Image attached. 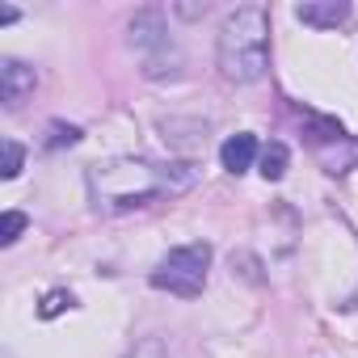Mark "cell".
Listing matches in <instances>:
<instances>
[{"mask_svg":"<svg viewBox=\"0 0 358 358\" xmlns=\"http://www.w3.org/2000/svg\"><path fill=\"white\" fill-rule=\"evenodd\" d=\"M72 303H76V299H72L68 291H51V295L38 303V316H43V320H51V316H59V312H64V308H72Z\"/></svg>","mask_w":358,"mask_h":358,"instance_id":"cell-9","label":"cell"},{"mask_svg":"<svg viewBox=\"0 0 358 358\" xmlns=\"http://www.w3.org/2000/svg\"><path fill=\"white\" fill-rule=\"evenodd\" d=\"M22 160H26V148L5 139V169H0V177H17L22 173Z\"/></svg>","mask_w":358,"mask_h":358,"instance_id":"cell-10","label":"cell"},{"mask_svg":"<svg viewBox=\"0 0 358 358\" xmlns=\"http://www.w3.org/2000/svg\"><path fill=\"white\" fill-rule=\"evenodd\" d=\"M295 17L316 30H337L341 22H350V5L345 0H303V5H295Z\"/></svg>","mask_w":358,"mask_h":358,"instance_id":"cell-4","label":"cell"},{"mask_svg":"<svg viewBox=\"0 0 358 358\" xmlns=\"http://www.w3.org/2000/svg\"><path fill=\"white\" fill-rule=\"evenodd\" d=\"M262 156V148H257V139L253 135H232V139H224V148H220V160H224V169L228 173H245V169H253V160Z\"/></svg>","mask_w":358,"mask_h":358,"instance_id":"cell-5","label":"cell"},{"mask_svg":"<svg viewBox=\"0 0 358 358\" xmlns=\"http://www.w3.org/2000/svg\"><path fill=\"white\" fill-rule=\"evenodd\" d=\"M34 89H38V72L30 64H22V59H0V97H5L9 110L26 106L34 97Z\"/></svg>","mask_w":358,"mask_h":358,"instance_id":"cell-3","label":"cell"},{"mask_svg":"<svg viewBox=\"0 0 358 358\" xmlns=\"http://www.w3.org/2000/svg\"><path fill=\"white\" fill-rule=\"evenodd\" d=\"M177 13H186V17H199V13H207V5H182Z\"/></svg>","mask_w":358,"mask_h":358,"instance_id":"cell-14","label":"cell"},{"mask_svg":"<svg viewBox=\"0 0 358 358\" xmlns=\"http://www.w3.org/2000/svg\"><path fill=\"white\" fill-rule=\"evenodd\" d=\"M26 224H30V220H26L22 211H5V220H0V245H13V241L26 232Z\"/></svg>","mask_w":358,"mask_h":358,"instance_id":"cell-8","label":"cell"},{"mask_svg":"<svg viewBox=\"0 0 358 358\" xmlns=\"http://www.w3.org/2000/svg\"><path fill=\"white\" fill-rule=\"evenodd\" d=\"M9 22H17V9H9V5H0V26H9Z\"/></svg>","mask_w":358,"mask_h":358,"instance_id":"cell-13","label":"cell"},{"mask_svg":"<svg viewBox=\"0 0 358 358\" xmlns=\"http://www.w3.org/2000/svg\"><path fill=\"white\" fill-rule=\"evenodd\" d=\"M207 270H211V245H207V241H194V245H182V249L164 253L160 266L148 274V282H152L156 291L194 299V295H203V287H207Z\"/></svg>","mask_w":358,"mask_h":358,"instance_id":"cell-2","label":"cell"},{"mask_svg":"<svg viewBox=\"0 0 358 358\" xmlns=\"http://www.w3.org/2000/svg\"><path fill=\"white\" fill-rule=\"evenodd\" d=\"M287 160H291L287 143H282V139H270V143L262 148V156H257V173L266 177V182H278V177L287 173Z\"/></svg>","mask_w":358,"mask_h":358,"instance_id":"cell-6","label":"cell"},{"mask_svg":"<svg viewBox=\"0 0 358 358\" xmlns=\"http://www.w3.org/2000/svg\"><path fill=\"white\" fill-rule=\"evenodd\" d=\"M127 358H164V345H160L156 337H148V341H139V345H135Z\"/></svg>","mask_w":358,"mask_h":358,"instance_id":"cell-12","label":"cell"},{"mask_svg":"<svg viewBox=\"0 0 358 358\" xmlns=\"http://www.w3.org/2000/svg\"><path fill=\"white\" fill-rule=\"evenodd\" d=\"M64 143H80V127L51 122V139H47V148H64Z\"/></svg>","mask_w":358,"mask_h":358,"instance_id":"cell-11","label":"cell"},{"mask_svg":"<svg viewBox=\"0 0 358 358\" xmlns=\"http://www.w3.org/2000/svg\"><path fill=\"white\" fill-rule=\"evenodd\" d=\"M220 72L236 85H253L270 68V13L262 5H241L220 26Z\"/></svg>","mask_w":358,"mask_h":358,"instance_id":"cell-1","label":"cell"},{"mask_svg":"<svg viewBox=\"0 0 358 358\" xmlns=\"http://www.w3.org/2000/svg\"><path fill=\"white\" fill-rule=\"evenodd\" d=\"M308 139H312L316 148H320V143H341V139H345V131H341V122H333V118H312Z\"/></svg>","mask_w":358,"mask_h":358,"instance_id":"cell-7","label":"cell"}]
</instances>
